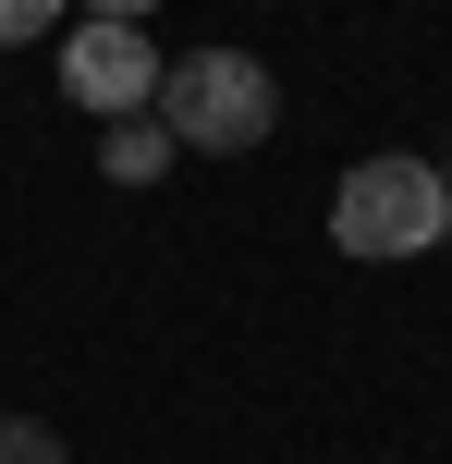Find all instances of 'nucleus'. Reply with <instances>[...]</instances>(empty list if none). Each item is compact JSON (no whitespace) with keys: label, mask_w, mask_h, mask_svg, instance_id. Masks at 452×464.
Instances as JSON below:
<instances>
[{"label":"nucleus","mask_w":452,"mask_h":464,"mask_svg":"<svg viewBox=\"0 0 452 464\" xmlns=\"http://www.w3.org/2000/svg\"><path fill=\"white\" fill-rule=\"evenodd\" d=\"M159 135L184 147V160H245V147H269L282 135V86H269V62L257 49H184V62H159Z\"/></svg>","instance_id":"f257e3e1"},{"label":"nucleus","mask_w":452,"mask_h":464,"mask_svg":"<svg viewBox=\"0 0 452 464\" xmlns=\"http://www.w3.org/2000/svg\"><path fill=\"white\" fill-rule=\"evenodd\" d=\"M62 86L86 98L98 122L147 111V98H159V49H147V24H73V37H62Z\"/></svg>","instance_id":"7ed1b4c3"},{"label":"nucleus","mask_w":452,"mask_h":464,"mask_svg":"<svg viewBox=\"0 0 452 464\" xmlns=\"http://www.w3.org/2000/svg\"><path fill=\"white\" fill-rule=\"evenodd\" d=\"M73 13H86V24H147L159 0H73Z\"/></svg>","instance_id":"0eeeda50"},{"label":"nucleus","mask_w":452,"mask_h":464,"mask_svg":"<svg viewBox=\"0 0 452 464\" xmlns=\"http://www.w3.org/2000/svg\"><path fill=\"white\" fill-rule=\"evenodd\" d=\"M440 220H452V184L428 160H404V147H380V160H355L331 184V245L367 256V269H391V256H440Z\"/></svg>","instance_id":"f03ea898"},{"label":"nucleus","mask_w":452,"mask_h":464,"mask_svg":"<svg viewBox=\"0 0 452 464\" xmlns=\"http://www.w3.org/2000/svg\"><path fill=\"white\" fill-rule=\"evenodd\" d=\"M73 0H0V49H24V37H49Z\"/></svg>","instance_id":"423d86ee"},{"label":"nucleus","mask_w":452,"mask_h":464,"mask_svg":"<svg viewBox=\"0 0 452 464\" xmlns=\"http://www.w3.org/2000/svg\"><path fill=\"white\" fill-rule=\"evenodd\" d=\"M0 464H73L49 416H0Z\"/></svg>","instance_id":"39448f33"},{"label":"nucleus","mask_w":452,"mask_h":464,"mask_svg":"<svg viewBox=\"0 0 452 464\" xmlns=\"http://www.w3.org/2000/svg\"><path fill=\"white\" fill-rule=\"evenodd\" d=\"M171 160H184V147L159 135V111H122V122H98V171H111V184H159Z\"/></svg>","instance_id":"20e7f679"},{"label":"nucleus","mask_w":452,"mask_h":464,"mask_svg":"<svg viewBox=\"0 0 452 464\" xmlns=\"http://www.w3.org/2000/svg\"><path fill=\"white\" fill-rule=\"evenodd\" d=\"M440 256H452V220H440Z\"/></svg>","instance_id":"1a4fd4ad"},{"label":"nucleus","mask_w":452,"mask_h":464,"mask_svg":"<svg viewBox=\"0 0 452 464\" xmlns=\"http://www.w3.org/2000/svg\"><path fill=\"white\" fill-rule=\"evenodd\" d=\"M428 171H440V184H452V135H440V160H428Z\"/></svg>","instance_id":"6e6552de"}]
</instances>
